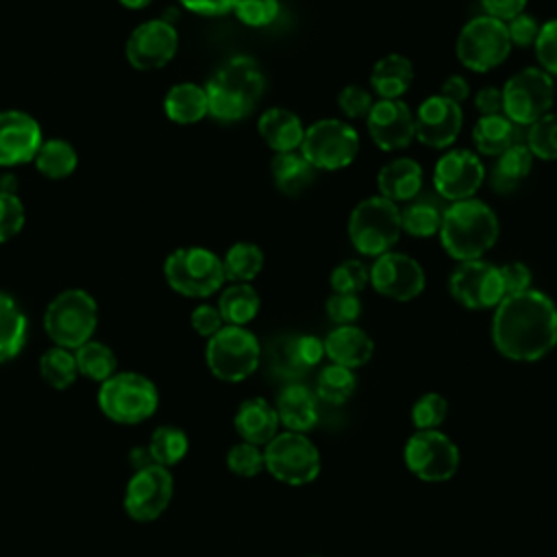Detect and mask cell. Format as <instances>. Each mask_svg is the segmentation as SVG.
I'll use <instances>...</instances> for the list:
<instances>
[{
	"instance_id": "cell-58",
	"label": "cell",
	"mask_w": 557,
	"mask_h": 557,
	"mask_svg": "<svg viewBox=\"0 0 557 557\" xmlns=\"http://www.w3.org/2000/svg\"><path fill=\"white\" fill-rule=\"evenodd\" d=\"M440 96H444V98H446V100H450V102L461 104V102H463V100H468V96H470V85H468V81H466L463 76H459V74H450V76L442 83Z\"/></svg>"
},
{
	"instance_id": "cell-48",
	"label": "cell",
	"mask_w": 557,
	"mask_h": 557,
	"mask_svg": "<svg viewBox=\"0 0 557 557\" xmlns=\"http://www.w3.org/2000/svg\"><path fill=\"white\" fill-rule=\"evenodd\" d=\"M533 50L540 67L546 74L557 76V17L540 24V33L533 44Z\"/></svg>"
},
{
	"instance_id": "cell-7",
	"label": "cell",
	"mask_w": 557,
	"mask_h": 557,
	"mask_svg": "<svg viewBox=\"0 0 557 557\" xmlns=\"http://www.w3.org/2000/svg\"><path fill=\"white\" fill-rule=\"evenodd\" d=\"M98 407L111 422L139 424L159 407L157 385L139 372H115L98 387Z\"/></svg>"
},
{
	"instance_id": "cell-18",
	"label": "cell",
	"mask_w": 557,
	"mask_h": 557,
	"mask_svg": "<svg viewBox=\"0 0 557 557\" xmlns=\"http://www.w3.org/2000/svg\"><path fill=\"white\" fill-rule=\"evenodd\" d=\"M370 285L389 300L407 302L424 292L426 276L413 257L389 250L370 265Z\"/></svg>"
},
{
	"instance_id": "cell-5",
	"label": "cell",
	"mask_w": 557,
	"mask_h": 557,
	"mask_svg": "<svg viewBox=\"0 0 557 557\" xmlns=\"http://www.w3.org/2000/svg\"><path fill=\"white\" fill-rule=\"evenodd\" d=\"M400 233V207L383 196L363 198L348 215V239L366 257L389 252Z\"/></svg>"
},
{
	"instance_id": "cell-59",
	"label": "cell",
	"mask_w": 557,
	"mask_h": 557,
	"mask_svg": "<svg viewBox=\"0 0 557 557\" xmlns=\"http://www.w3.org/2000/svg\"><path fill=\"white\" fill-rule=\"evenodd\" d=\"M0 191L17 194V176H13V174H4V176H0Z\"/></svg>"
},
{
	"instance_id": "cell-22",
	"label": "cell",
	"mask_w": 557,
	"mask_h": 557,
	"mask_svg": "<svg viewBox=\"0 0 557 557\" xmlns=\"http://www.w3.org/2000/svg\"><path fill=\"white\" fill-rule=\"evenodd\" d=\"M318 396L305 383H287L276 398V416L285 431L307 433L318 424L320 409Z\"/></svg>"
},
{
	"instance_id": "cell-52",
	"label": "cell",
	"mask_w": 557,
	"mask_h": 557,
	"mask_svg": "<svg viewBox=\"0 0 557 557\" xmlns=\"http://www.w3.org/2000/svg\"><path fill=\"white\" fill-rule=\"evenodd\" d=\"M500 270V278H503V287H505V296L509 294H520L531 289V270L527 263L522 261H509L505 265H498Z\"/></svg>"
},
{
	"instance_id": "cell-20",
	"label": "cell",
	"mask_w": 557,
	"mask_h": 557,
	"mask_svg": "<svg viewBox=\"0 0 557 557\" xmlns=\"http://www.w3.org/2000/svg\"><path fill=\"white\" fill-rule=\"evenodd\" d=\"M416 139L429 148L442 150L455 144L463 126L461 104L446 100L444 96L435 94L420 102L418 111L413 113Z\"/></svg>"
},
{
	"instance_id": "cell-3",
	"label": "cell",
	"mask_w": 557,
	"mask_h": 557,
	"mask_svg": "<svg viewBox=\"0 0 557 557\" xmlns=\"http://www.w3.org/2000/svg\"><path fill=\"white\" fill-rule=\"evenodd\" d=\"M265 78L252 57H231L207 81L209 115L220 122L244 120L263 96Z\"/></svg>"
},
{
	"instance_id": "cell-4",
	"label": "cell",
	"mask_w": 557,
	"mask_h": 557,
	"mask_svg": "<svg viewBox=\"0 0 557 557\" xmlns=\"http://www.w3.org/2000/svg\"><path fill=\"white\" fill-rule=\"evenodd\" d=\"M98 326V305L85 289L59 292L44 311V331L54 346L76 350L91 339Z\"/></svg>"
},
{
	"instance_id": "cell-27",
	"label": "cell",
	"mask_w": 557,
	"mask_h": 557,
	"mask_svg": "<svg viewBox=\"0 0 557 557\" xmlns=\"http://www.w3.org/2000/svg\"><path fill=\"white\" fill-rule=\"evenodd\" d=\"M413 81V63L398 52H389L381 57L372 72H370V85L374 94L383 100H398Z\"/></svg>"
},
{
	"instance_id": "cell-49",
	"label": "cell",
	"mask_w": 557,
	"mask_h": 557,
	"mask_svg": "<svg viewBox=\"0 0 557 557\" xmlns=\"http://www.w3.org/2000/svg\"><path fill=\"white\" fill-rule=\"evenodd\" d=\"M326 315L335 326L355 324L361 315V300L357 294H337L333 292L326 300Z\"/></svg>"
},
{
	"instance_id": "cell-35",
	"label": "cell",
	"mask_w": 557,
	"mask_h": 557,
	"mask_svg": "<svg viewBox=\"0 0 557 557\" xmlns=\"http://www.w3.org/2000/svg\"><path fill=\"white\" fill-rule=\"evenodd\" d=\"M272 178L278 191L287 196H296L307 189L313 181V168L309 161L298 152H278L272 159Z\"/></svg>"
},
{
	"instance_id": "cell-31",
	"label": "cell",
	"mask_w": 557,
	"mask_h": 557,
	"mask_svg": "<svg viewBox=\"0 0 557 557\" xmlns=\"http://www.w3.org/2000/svg\"><path fill=\"white\" fill-rule=\"evenodd\" d=\"M215 307L224 324L246 326L257 318L261 298L250 283H231L228 287H222Z\"/></svg>"
},
{
	"instance_id": "cell-54",
	"label": "cell",
	"mask_w": 557,
	"mask_h": 557,
	"mask_svg": "<svg viewBox=\"0 0 557 557\" xmlns=\"http://www.w3.org/2000/svg\"><path fill=\"white\" fill-rule=\"evenodd\" d=\"M296 352L300 363L311 370L315 368L324 357V342L315 335H296Z\"/></svg>"
},
{
	"instance_id": "cell-14",
	"label": "cell",
	"mask_w": 557,
	"mask_h": 557,
	"mask_svg": "<svg viewBox=\"0 0 557 557\" xmlns=\"http://www.w3.org/2000/svg\"><path fill=\"white\" fill-rule=\"evenodd\" d=\"M450 296L466 309H494L505 298L498 265L485 259L459 261L448 276Z\"/></svg>"
},
{
	"instance_id": "cell-36",
	"label": "cell",
	"mask_w": 557,
	"mask_h": 557,
	"mask_svg": "<svg viewBox=\"0 0 557 557\" xmlns=\"http://www.w3.org/2000/svg\"><path fill=\"white\" fill-rule=\"evenodd\" d=\"M222 268L226 281L250 283L263 268V250L252 242H237L224 252Z\"/></svg>"
},
{
	"instance_id": "cell-40",
	"label": "cell",
	"mask_w": 557,
	"mask_h": 557,
	"mask_svg": "<svg viewBox=\"0 0 557 557\" xmlns=\"http://www.w3.org/2000/svg\"><path fill=\"white\" fill-rule=\"evenodd\" d=\"M39 372H41V379L52 389H67L70 385H74V381L78 376L74 350L61 348V346L48 348L39 357Z\"/></svg>"
},
{
	"instance_id": "cell-10",
	"label": "cell",
	"mask_w": 557,
	"mask_h": 557,
	"mask_svg": "<svg viewBox=\"0 0 557 557\" xmlns=\"http://www.w3.org/2000/svg\"><path fill=\"white\" fill-rule=\"evenodd\" d=\"M300 154L313 170H344L359 154V135L348 122L324 117L305 128Z\"/></svg>"
},
{
	"instance_id": "cell-1",
	"label": "cell",
	"mask_w": 557,
	"mask_h": 557,
	"mask_svg": "<svg viewBox=\"0 0 557 557\" xmlns=\"http://www.w3.org/2000/svg\"><path fill=\"white\" fill-rule=\"evenodd\" d=\"M490 335L505 359L540 361L557 346V305L533 287L509 294L494 307Z\"/></svg>"
},
{
	"instance_id": "cell-15",
	"label": "cell",
	"mask_w": 557,
	"mask_h": 557,
	"mask_svg": "<svg viewBox=\"0 0 557 557\" xmlns=\"http://www.w3.org/2000/svg\"><path fill=\"white\" fill-rule=\"evenodd\" d=\"M174 496V476L159 463L133 472L124 492V509L137 522L157 520Z\"/></svg>"
},
{
	"instance_id": "cell-30",
	"label": "cell",
	"mask_w": 557,
	"mask_h": 557,
	"mask_svg": "<svg viewBox=\"0 0 557 557\" xmlns=\"http://www.w3.org/2000/svg\"><path fill=\"white\" fill-rule=\"evenodd\" d=\"M163 111L168 120L176 124H196L209 115L207 91L196 83H176L163 98Z\"/></svg>"
},
{
	"instance_id": "cell-13",
	"label": "cell",
	"mask_w": 557,
	"mask_h": 557,
	"mask_svg": "<svg viewBox=\"0 0 557 557\" xmlns=\"http://www.w3.org/2000/svg\"><path fill=\"white\" fill-rule=\"evenodd\" d=\"M403 459L413 476L429 483H442L457 474L461 455L457 444L446 433L433 429L416 431L405 442Z\"/></svg>"
},
{
	"instance_id": "cell-24",
	"label": "cell",
	"mask_w": 557,
	"mask_h": 557,
	"mask_svg": "<svg viewBox=\"0 0 557 557\" xmlns=\"http://www.w3.org/2000/svg\"><path fill=\"white\" fill-rule=\"evenodd\" d=\"M379 196L394 205L413 200L422 189V165L409 157H396L387 161L376 174Z\"/></svg>"
},
{
	"instance_id": "cell-26",
	"label": "cell",
	"mask_w": 557,
	"mask_h": 557,
	"mask_svg": "<svg viewBox=\"0 0 557 557\" xmlns=\"http://www.w3.org/2000/svg\"><path fill=\"white\" fill-rule=\"evenodd\" d=\"M257 131L265 146L274 150V154L294 152L296 148H300L305 137V126L300 117L285 107L265 109L257 122Z\"/></svg>"
},
{
	"instance_id": "cell-46",
	"label": "cell",
	"mask_w": 557,
	"mask_h": 557,
	"mask_svg": "<svg viewBox=\"0 0 557 557\" xmlns=\"http://www.w3.org/2000/svg\"><path fill=\"white\" fill-rule=\"evenodd\" d=\"M231 11L242 24L261 28L276 20L281 11V2L278 0H233Z\"/></svg>"
},
{
	"instance_id": "cell-6",
	"label": "cell",
	"mask_w": 557,
	"mask_h": 557,
	"mask_svg": "<svg viewBox=\"0 0 557 557\" xmlns=\"http://www.w3.org/2000/svg\"><path fill=\"white\" fill-rule=\"evenodd\" d=\"M165 283L181 296L207 298L222 289L226 276L222 257L202 246H183L163 261Z\"/></svg>"
},
{
	"instance_id": "cell-2",
	"label": "cell",
	"mask_w": 557,
	"mask_h": 557,
	"mask_svg": "<svg viewBox=\"0 0 557 557\" xmlns=\"http://www.w3.org/2000/svg\"><path fill=\"white\" fill-rule=\"evenodd\" d=\"M500 233V224L496 211L479 200L466 198L457 202H448L442 211L440 226V244L455 261L483 259V255L496 244Z\"/></svg>"
},
{
	"instance_id": "cell-43",
	"label": "cell",
	"mask_w": 557,
	"mask_h": 557,
	"mask_svg": "<svg viewBox=\"0 0 557 557\" xmlns=\"http://www.w3.org/2000/svg\"><path fill=\"white\" fill-rule=\"evenodd\" d=\"M329 283L337 294H359L370 283V268L357 259H346L333 268Z\"/></svg>"
},
{
	"instance_id": "cell-53",
	"label": "cell",
	"mask_w": 557,
	"mask_h": 557,
	"mask_svg": "<svg viewBox=\"0 0 557 557\" xmlns=\"http://www.w3.org/2000/svg\"><path fill=\"white\" fill-rule=\"evenodd\" d=\"M189 322H191V329L200 335V337H211V335H215L222 326H224V320H222V315H220V311H218V307L215 305H198L194 311H191V315H189Z\"/></svg>"
},
{
	"instance_id": "cell-42",
	"label": "cell",
	"mask_w": 557,
	"mask_h": 557,
	"mask_svg": "<svg viewBox=\"0 0 557 557\" xmlns=\"http://www.w3.org/2000/svg\"><path fill=\"white\" fill-rule=\"evenodd\" d=\"M448 416V400L437 392L422 394L411 407V422L418 431H433Z\"/></svg>"
},
{
	"instance_id": "cell-51",
	"label": "cell",
	"mask_w": 557,
	"mask_h": 557,
	"mask_svg": "<svg viewBox=\"0 0 557 557\" xmlns=\"http://www.w3.org/2000/svg\"><path fill=\"white\" fill-rule=\"evenodd\" d=\"M507 26V35H509V41H511V48H531L537 39V33H540V22L529 15V13H518L516 17H511L509 22H505Z\"/></svg>"
},
{
	"instance_id": "cell-41",
	"label": "cell",
	"mask_w": 557,
	"mask_h": 557,
	"mask_svg": "<svg viewBox=\"0 0 557 557\" xmlns=\"http://www.w3.org/2000/svg\"><path fill=\"white\" fill-rule=\"evenodd\" d=\"M524 144L529 152L542 161L557 159V113H546L527 126Z\"/></svg>"
},
{
	"instance_id": "cell-21",
	"label": "cell",
	"mask_w": 557,
	"mask_h": 557,
	"mask_svg": "<svg viewBox=\"0 0 557 557\" xmlns=\"http://www.w3.org/2000/svg\"><path fill=\"white\" fill-rule=\"evenodd\" d=\"M41 141V126L33 115L17 109L0 111V168L33 161Z\"/></svg>"
},
{
	"instance_id": "cell-29",
	"label": "cell",
	"mask_w": 557,
	"mask_h": 557,
	"mask_svg": "<svg viewBox=\"0 0 557 557\" xmlns=\"http://www.w3.org/2000/svg\"><path fill=\"white\" fill-rule=\"evenodd\" d=\"M472 144L476 154L498 157L513 144H520V126H516L503 113L481 115L472 126Z\"/></svg>"
},
{
	"instance_id": "cell-56",
	"label": "cell",
	"mask_w": 557,
	"mask_h": 557,
	"mask_svg": "<svg viewBox=\"0 0 557 557\" xmlns=\"http://www.w3.org/2000/svg\"><path fill=\"white\" fill-rule=\"evenodd\" d=\"M178 4L196 15L205 17H218L226 15L233 9V0H178Z\"/></svg>"
},
{
	"instance_id": "cell-47",
	"label": "cell",
	"mask_w": 557,
	"mask_h": 557,
	"mask_svg": "<svg viewBox=\"0 0 557 557\" xmlns=\"http://www.w3.org/2000/svg\"><path fill=\"white\" fill-rule=\"evenodd\" d=\"M26 222V209L17 194L0 191V244L17 237Z\"/></svg>"
},
{
	"instance_id": "cell-12",
	"label": "cell",
	"mask_w": 557,
	"mask_h": 557,
	"mask_svg": "<svg viewBox=\"0 0 557 557\" xmlns=\"http://www.w3.org/2000/svg\"><path fill=\"white\" fill-rule=\"evenodd\" d=\"M503 115L516 126H531L553 107V76L542 67H524L507 78L500 87Z\"/></svg>"
},
{
	"instance_id": "cell-57",
	"label": "cell",
	"mask_w": 557,
	"mask_h": 557,
	"mask_svg": "<svg viewBox=\"0 0 557 557\" xmlns=\"http://www.w3.org/2000/svg\"><path fill=\"white\" fill-rule=\"evenodd\" d=\"M474 107L481 115H496L503 113V94L500 87H481L474 94Z\"/></svg>"
},
{
	"instance_id": "cell-38",
	"label": "cell",
	"mask_w": 557,
	"mask_h": 557,
	"mask_svg": "<svg viewBox=\"0 0 557 557\" xmlns=\"http://www.w3.org/2000/svg\"><path fill=\"white\" fill-rule=\"evenodd\" d=\"M148 455L152 463H159L163 468L176 466L189 450V440L183 429L172 424H161L154 429L148 442Z\"/></svg>"
},
{
	"instance_id": "cell-60",
	"label": "cell",
	"mask_w": 557,
	"mask_h": 557,
	"mask_svg": "<svg viewBox=\"0 0 557 557\" xmlns=\"http://www.w3.org/2000/svg\"><path fill=\"white\" fill-rule=\"evenodd\" d=\"M117 2L131 11H139V9H146L152 0H117Z\"/></svg>"
},
{
	"instance_id": "cell-19",
	"label": "cell",
	"mask_w": 557,
	"mask_h": 557,
	"mask_svg": "<svg viewBox=\"0 0 557 557\" xmlns=\"http://www.w3.org/2000/svg\"><path fill=\"white\" fill-rule=\"evenodd\" d=\"M366 126H368L370 139L383 152L403 150L416 137L413 111L400 98L398 100L379 98L376 102H372L366 115Z\"/></svg>"
},
{
	"instance_id": "cell-28",
	"label": "cell",
	"mask_w": 557,
	"mask_h": 557,
	"mask_svg": "<svg viewBox=\"0 0 557 557\" xmlns=\"http://www.w3.org/2000/svg\"><path fill=\"white\" fill-rule=\"evenodd\" d=\"M531 165H533V154L529 152L527 144L520 141L496 157V161L490 168V172L485 174V178H487L492 191L505 196V194H511L513 189H518V185L529 176Z\"/></svg>"
},
{
	"instance_id": "cell-37",
	"label": "cell",
	"mask_w": 557,
	"mask_h": 557,
	"mask_svg": "<svg viewBox=\"0 0 557 557\" xmlns=\"http://www.w3.org/2000/svg\"><path fill=\"white\" fill-rule=\"evenodd\" d=\"M357 389V376L355 370L337 366V363H329L318 372L315 379V396L322 403L329 405H344Z\"/></svg>"
},
{
	"instance_id": "cell-17",
	"label": "cell",
	"mask_w": 557,
	"mask_h": 557,
	"mask_svg": "<svg viewBox=\"0 0 557 557\" xmlns=\"http://www.w3.org/2000/svg\"><path fill=\"white\" fill-rule=\"evenodd\" d=\"M178 50V30L165 17L146 20L126 39L124 52L135 70L150 72L168 65Z\"/></svg>"
},
{
	"instance_id": "cell-45",
	"label": "cell",
	"mask_w": 557,
	"mask_h": 557,
	"mask_svg": "<svg viewBox=\"0 0 557 557\" xmlns=\"http://www.w3.org/2000/svg\"><path fill=\"white\" fill-rule=\"evenodd\" d=\"M270 363L274 368L276 374L285 376V379H298L305 372H309L296 352V335H287V337H278L272 348H270Z\"/></svg>"
},
{
	"instance_id": "cell-16",
	"label": "cell",
	"mask_w": 557,
	"mask_h": 557,
	"mask_svg": "<svg viewBox=\"0 0 557 557\" xmlns=\"http://www.w3.org/2000/svg\"><path fill=\"white\" fill-rule=\"evenodd\" d=\"M485 165L476 152L468 148L446 150L433 168V187L448 202L474 198L485 183Z\"/></svg>"
},
{
	"instance_id": "cell-8",
	"label": "cell",
	"mask_w": 557,
	"mask_h": 557,
	"mask_svg": "<svg viewBox=\"0 0 557 557\" xmlns=\"http://www.w3.org/2000/svg\"><path fill=\"white\" fill-rule=\"evenodd\" d=\"M205 359L215 379L239 383L259 368L261 344L246 326L224 324L207 339Z\"/></svg>"
},
{
	"instance_id": "cell-32",
	"label": "cell",
	"mask_w": 557,
	"mask_h": 557,
	"mask_svg": "<svg viewBox=\"0 0 557 557\" xmlns=\"http://www.w3.org/2000/svg\"><path fill=\"white\" fill-rule=\"evenodd\" d=\"M28 322L13 296L0 292V363L20 355L26 344Z\"/></svg>"
},
{
	"instance_id": "cell-9",
	"label": "cell",
	"mask_w": 557,
	"mask_h": 557,
	"mask_svg": "<svg viewBox=\"0 0 557 557\" xmlns=\"http://www.w3.org/2000/svg\"><path fill=\"white\" fill-rule=\"evenodd\" d=\"M509 52L511 41L505 22L485 13L468 20L455 41L457 61L466 70L479 74L498 67L509 57Z\"/></svg>"
},
{
	"instance_id": "cell-44",
	"label": "cell",
	"mask_w": 557,
	"mask_h": 557,
	"mask_svg": "<svg viewBox=\"0 0 557 557\" xmlns=\"http://www.w3.org/2000/svg\"><path fill=\"white\" fill-rule=\"evenodd\" d=\"M226 466L237 476H244V479L257 476L261 470H265L263 448L242 440L239 444L231 446V450L226 453Z\"/></svg>"
},
{
	"instance_id": "cell-33",
	"label": "cell",
	"mask_w": 557,
	"mask_h": 557,
	"mask_svg": "<svg viewBox=\"0 0 557 557\" xmlns=\"http://www.w3.org/2000/svg\"><path fill=\"white\" fill-rule=\"evenodd\" d=\"M442 207L429 196H416L400 209V228L418 239H429L440 233Z\"/></svg>"
},
{
	"instance_id": "cell-11",
	"label": "cell",
	"mask_w": 557,
	"mask_h": 557,
	"mask_svg": "<svg viewBox=\"0 0 557 557\" xmlns=\"http://www.w3.org/2000/svg\"><path fill=\"white\" fill-rule=\"evenodd\" d=\"M263 461L265 470L287 485H307L322 468L318 446L305 433L294 431L276 433L263 446Z\"/></svg>"
},
{
	"instance_id": "cell-25",
	"label": "cell",
	"mask_w": 557,
	"mask_h": 557,
	"mask_svg": "<svg viewBox=\"0 0 557 557\" xmlns=\"http://www.w3.org/2000/svg\"><path fill=\"white\" fill-rule=\"evenodd\" d=\"M233 424L239 437L255 446H265L278 433L281 426L276 409L261 396L246 398L237 407Z\"/></svg>"
},
{
	"instance_id": "cell-39",
	"label": "cell",
	"mask_w": 557,
	"mask_h": 557,
	"mask_svg": "<svg viewBox=\"0 0 557 557\" xmlns=\"http://www.w3.org/2000/svg\"><path fill=\"white\" fill-rule=\"evenodd\" d=\"M74 357H76L78 374H83L91 381L102 383V381H107L109 376H113L117 372L115 352L102 342H96V339L85 342L83 346H78L74 350Z\"/></svg>"
},
{
	"instance_id": "cell-50",
	"label": "cell",
	"mask_w": 557,
	"mask_h": 557,
	"mask_svg": "<svg viewBox=\"0 0 557 557\" xmlns=\"http://www.w3.org/2000/svg\"><path fill=\"white\" fill-rule=\"evenodd\" d=\"M372 94L361 85H346L337 94V104L346 117H366L372 107Z\"/></svg>"
},
{
	"instance_id": "cell-23",
	"label": "cell",
	"mask_w": 557,
	"mask_h": 557,
	"mask_svg": "<svg viewBox=\"0 0 557 557\" xmlns=\"http://www.w3.org/2000/svg\"><path fill=\"white\" fill-rule=\"evenodd\" d=\"M322 342H324V357H329L331 363H337L350 370L366 366L374 355L372 337L357 324L335 326Z\"/></svg>"
},
{
	"instance_id": "cell-34",
	"label": "cell",
	"mask_w": 557,
	"mask_h": 557,
	"mask_svg": "<svg viewBox=\"0 0 557 557\" xmlns=\"http://www.w3.org/2000/svg\"><path fill=\"white\" fill-rule=\"evenodd\" d=\"M35 168L41 176L59 181L70 176L76 165H78V154L74 146L67 139L54 137V139H44L37 154H35Z\"/></svg>"
},
{
	"instance_id": "cell-55",
	"label": "cell",
	"mask_w": 557,
	"mask_h": 557,
	"mask_svg": "<svg viewBox=\"0 0 557 557\" xmlns=\"http://www.w3.org/2000/svg\"><path fill=\"white\" fill-rule=\"evenodd\" d=\"M527 2L529 0H481V7L485 9V15L496 17L500 22H509L527 9Z\"/></svg>"
}]
</instances>
